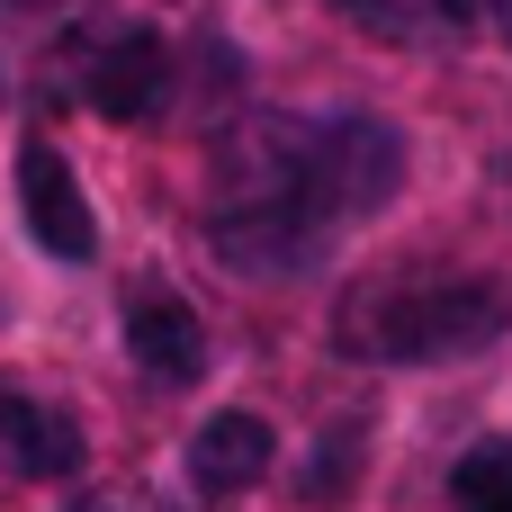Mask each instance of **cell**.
Wrapping results in <instances>:
<instances>
[{"label": "cell", "mask_w": 512, "mask_h": 512, "mask_svg": "<svg viewBox=\"0 0 512 512\" xmlns=\"http://www.w3.org/2000/svg\"><path fill=\"white\" fill-rule=\"evenodd\" d=\"M216 162V252L234 270H315L333 234L378 216L405 180V144L378 117H261Z\"/></svg>", "instance_id": "6da1fadb"}, {"label": "cell", "mask_w": 512, "mask_h": 512, "mask_svg": "<svg viewBox=\"0 0 512 512\" xmlns=\"http://www.w3.org/2000/svg\"><path fill=\"white\" fill-rule=\"evenodd\" d=\"M504 297L477 288V279H396V288H369L342 324V351L360 360H468L504 333Z\"/></svg>", "instance_id": "7a4b0ae2"}, {"label": "cell", "mask_w": 512, "mask_h": 512, "mask_svg": "<svg viewBox=\"0 0 512 512\" xmlns=\"http://www.w3.org/2000/svg\"><path fill=\"white\" fill-rule=\"evenodd\" d=\"M18 207H27L36 252H54V261H90V252H99V216H90V198H81L72 162H63L45 135H27V144H18Z\"/></svg>", "instance_id": "3957f363"}, {"label": "cell", "mask_w": 512, "mask_h": 512, "mask_svg": "<svg viewBox=\"0 0 512 512\" xmlns=\"http://www.w3.org/2000/svg\"><path fill=\"white\" fill-rule=\"evenodd\" d=\"M270 459H279V441L261 414H207L189 432V486L198 495H252L270 477Z\"/></svg>", "instance_id": "277c9868"}, {"label": "cell", "mask_w": 512, "mask_h": 512, "mask_svg": "<svg viewBox=\"0 0 512 512\" xmlns=\"http://www.w3.org/2000/svg\"><path fill=\"white\" fill-rule=\"evenodd\" d=\"M126 360L144 369V378H162V387H198V369H207V333H198V315L180 306V297H135L126 306Z\"/></svg>", "instance_id": "5b68a950"}, {"label": "cell", "mask_w": 512, "mask_h": 512, "mask_svg": "<svg viewBox=\"0 0 512 512\" xmlns=\"http://www.w3.org/2000/svg\"><path fill=\"white\" fill-rule=\"evenodd\" d=\"M162 81H171V54H162V36H153V27H126V36L99 54V72H90V108L126 126V117L162 108Z\"/></svg>", "instance_id": "8992f818"}, {"label": "cell", "mask_w": 512, "mask_h": 512, "mask_svg": "<svg viewBox=\"0 0 512 512\" xmlns=\"http://www.w3.org/2000/svg\"><path fill=\"white\" fill-rule=\"evenodd\" d=\"M9 459H18L27 477H72V468H81V423H72V414H54V405H27V423H18V441H9Z\"/></svg>", "instance_id": "52a82bcc"}, {"label": "cell", "mask_w": 512, "mask_h": 512, "mask_svg": "<svg viewBox=\"0 0 512 512\" xmlns=\"http://www.w3.org/2000/svg\"><path fill=\"white\" fill-rule=\"evenodd\" d=\"M450 504L459 512H512V441H477L450 468Z\"/></svg>", "instance_id": "ba28073f"}, {"label": "cell", "mask_w": 512, "mask_h": 512, "mask_svg": "<svg viewBox=\"0 0 512 512\" xmlns=\"http://www.w3.org/2000/svg\"><path fill=\"white\" fill-rule=\"evenodd\" d=\"M342 18H360V27H378V36H405V0H333Z\"/></svg>", "instance_id": "9c48e42d"}, {"label": "cell", "mask_w": 512, "mask_h": 512, "mask_svg": "<svg viewBox=\"0 0 512 512\" xmlns=\"http://www.w3.org/2000/svg\"><path fill=\"white\" fill-rule=\"evenodd\" d=\"M18 423H27V396H18V387H9V378H0V450H9V441H18Z\"/></svg>", "instance_id": "30bf717a"}, {"label": "cell", "mask_w": 512, "mask_h": 512, "mask_svg": "<svg viewBox=\"0 0 512 512\" xmlns=\"http://www.w3.org/2000/svg\"><path fill=\"white\" fill-rule=\"evenodd\" d=\"M486 18H495V36L512 45V0H486Z\"/></svg>", "instance_id": "8fae6325"}]
</instances>
